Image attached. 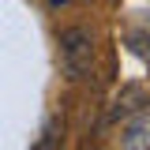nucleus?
I'll list each match as a JSON object with an SVG mask.
<instances>
[{"mask_svg":"<svg viewBox=\"0 0 150 150\" xmlns=\"http://www.w3.org/2000/svg\"><path fill=\"white\" fill-rule=\"evenodd\" d=\"M120 146L124 150H150V112L139 109L131 112L120 128Z\"/></svg>","mask_w":150,"mask_h":150,"instance_id":"obj_2","label":"nucleus"},{"mask_svg":"<svg viewBox=\"0 0 150 150\" xmlns=\"http://www.w3.org/2000/svg\"><path fill=\"white\" fill-rule=\"evenodd\" d=\"M150 105V98H146V90L139 86V83H128L124 90L116 94V101L109 105V120L116 124V120H128L131 112H139V109H146Z\"/></svg>","mask_w":150,"mask_h":150,"instance_id":"obj_3","label":"nucleus"},{"mask_svg":"<svg viewBox=\"0 0 150 150\" xmlns=\"http://www.w3.org/2000/svg\"><path fill=\"white\" fill-rule=\"evenodd\" d=\"M94 53H98V41L86 26L60 30V68L68 79H86L94 71Z\"/></svg>","mask_w":150,"mask_h":150,"instance_id":"obj_1","label":"nucleus"},{"mask_svg":"<svg viewBox=\"0 0 150 150\" xmlns=\"http://www.w3.org/2000/svg\"><path fill=\"white\" fill-rule=\"evenodd\" d=\"M64 4H68V0H49V8H64Z\"/></svg>","mask_w":150,"mask_h":150,"instance_id":"obj_4","label":"nucleus"}]
</instances>
